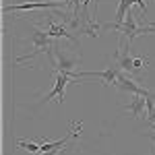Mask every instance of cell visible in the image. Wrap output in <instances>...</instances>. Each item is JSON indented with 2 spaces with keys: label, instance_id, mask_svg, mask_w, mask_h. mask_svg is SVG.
<instances>
[{
  "label": "cell",
  "instance_id": "4fadbf2b",
  "mask_svg": "<svg viewBox=\"0 0 155 155\" xmlns=\"http://www.w3.org/2000/svg\"><path fill=\"white\" fill-rule=\"evenodd\" d=\"M56 153H58V149H50V151H44L41 155H56Z\"/></svg>",
  "mask_w": 155,
  "mask_h": 155
},
{
  "label": "cell",
  "instance_id": "9c48e42d",
  "mask_svg": "<svg viewBox=\"0 0 155 155\" xmlns=\"http://www.w3.org/2000/svg\"><path fill=\"white\" fill-rule=\"evenodd\" d=\"M147 122L149 124H155V93L147 91Z\"/></svg>",
  "mask_w": 155,
  "mask_h": 155
},
{
  "label": "cell",
  "instance_id": "3957f363",
  "mask_svg": "<svg viewBox=\"0 0 155 155\" xmlns=\"http://www.w3.org/2000/svg\"><path fill=\"white\" fill-rule=\"evenodd\" d=\"M120 66L116 64V60L107 66L106 71H79L77 72V79L81 81L83 77H95V79H99L101 83H104V87H110V85H116V79H118V74H120Z\"/></svg>",
  "mask_w": 155,
  "mask_h": 155
},
{
  "label": "cell",
  "instance_id": "30bf717a",
  "mask_svg": "<svg viewBox=\"0 0 155 155\" xmlns=\"http://www.w3.org/2000/svg\"><path fill=\"white\" fill-rule=\"evenodd\" d=\"M149 62H151V58H147V56H145V58H134L132 60V74H141L143 68Z\"/></svg>",
  "mask_w": 155,
  "mask_h": 155
},
{
  "label": "cell",
  "instance_id": "7c38bea8",
  "mask_svg": "<svg viewBox=\"0 0 155 155\" xmlns=\"http://www.w3.org/2000/svg\"><path fill=\"white\" fill-rule=\"evenodd\" d=\"M132 2H134V4H139L143 12H147V2H145V0H132Z\"/></svg>",
  "mask_w": 155,
  "mask_h": 155
},
{
  "label": "cell",
  "instance_id": "5b68a950",
  "mask_svg": "<svg viewBox=\"0 0 155 155\" xmlns=\"http://www.w3.org/2000/svg\"><path fill=\"white\" fill-rule=\"evenodd\" d=\"M64 2L60 0H39V2H21V4H11L4 6V12L11 11H41V8H62Z\"/></svg>",
  "mask_w": 155,
  "mask_h": 155
},
{
  "label": "cell",
  "instance_id": "8992f818",
  "mask_svg": "<svg viewBox=\"0 0 155 155\" xmlns=\"http://www.w3.org/2000/svg\"><path fill=\"white\" fill-rule=\"evenodd\" d=\"M114 87L120 89V91H124V93H130V95H147V89H143L141 85H137L126 72H120V74H118V79H116V85H114Z\"/></svg>",
  "mask_w": 155,
  "mask_h": 155
},
{
  "label": "cell",
  "instance_id": "5bb4252c",
  "mask_svg": "<svg viewBox=\"0 0 155 155\" xmlns=\"http://www.w3.org/2000/svg\"><path fill=\"white\" fill-rule=\"evenodd\" d=\"M147 139H149V141H153V145H155V134H147Z\"/></svg>",
  "mask_w": 155,
  "mask_h": 155
},
{
  "label": "cell",
  "instance_id": "7a4b0ae2",
  "mask_svg": "<svg viewBox=\"0 0 155 155\" xmlns=\"http://www.w3.org/2000/svg\"><path fill=\"white\" fill-rule=\"evenodd\" d=\"M50 62H52V66H56V72H66V74H72L77 79L74 66H77V62H81V56H71L64 48L60 50L58 46H54V54H52V60Z\"/></svg>",
  "mask_w": 155,
  "mask_h": 155
},
{
  "label": "cell",
  "instance_id": "277c9868",
  "mask_svg": "<svg viewBox=\"0 0 155 155\" xmlns=\"http://www.w3.org/2000/svg\"><path fill=\"white\" fill-rule=\"evenodd\" d=\"M71 81H77L72 74H66V72H56V79H54V87H52V91L44 95V101H50V99H58V104L62 106V101H64V93H66V87Z\"/></svg>",
  "mask_w": 155,
  "mask_h": 155
},
{
  "label": "cell",
  "instance_id": "8fae6325",
  "mask_svg": "<svg viewBox=\"0 0 155 155\" xmlns=\"http://www.w3.org/2000/svg\"><path fill=\"white\" fill-rule=\"evenodd\" d=\"M17 147H21V149L29 151V153H39L41 151V145L31 143V141H17Z\"/></svg>",
  "mask_w": 155,
  "mask_h": 155
},
{
  "label": "cell",
  "instance_id": "6da1fadb",
  "mask_svg": "<svg viewBox=\"0 0 155 155\" xmlns=\"http://www.w3.org/2000/svg\"><path fill=\"white\" fill-rule=\"evenodd\" d=\"M101 27H104V29H114V31L124 33V35H126V39H128V46H130V44H132V41H134L139 35H145V27H139V25H137L132 11H128L126 19H124L122 23H104Z\"/></svg>",
  "mask_w": 155,
  "mask_h": 155
},
{
  "label": "cell",
  "instance_id": "52a82bcc",
  "mask_svg": "<svg viewBox=\"0 0 155 155\" xmlns=\"http://www.w3.org/2000/svg\"><path fill=\"white\" fill-rule=\"evenodd\" d=\"M46 31H48L50 37H66V39H71L72 44H77V37L72 35V33H68V29L64 27V23H56L54 19H50V21H48Z\"/></svg>",
  "mask_w": 155,
  "mask_h": 155
},
{
  "label": "cell",
  "instance_id": "ba28073f",
  "mask_svg": "<svg viewBox=\"0 0 155 155\" xmlns=\"http://www.w3.org/2000/svg\"><path fill=\"white\" fill-rule=\"evenodd\" d=\"M145 107H147V97L145 95H132V101L128 106H124L126 112H130L134 118H141L145 112Z\"/></svg>",
  "mask_w": 155,
  "mask_h": 155
}]
</instances>
